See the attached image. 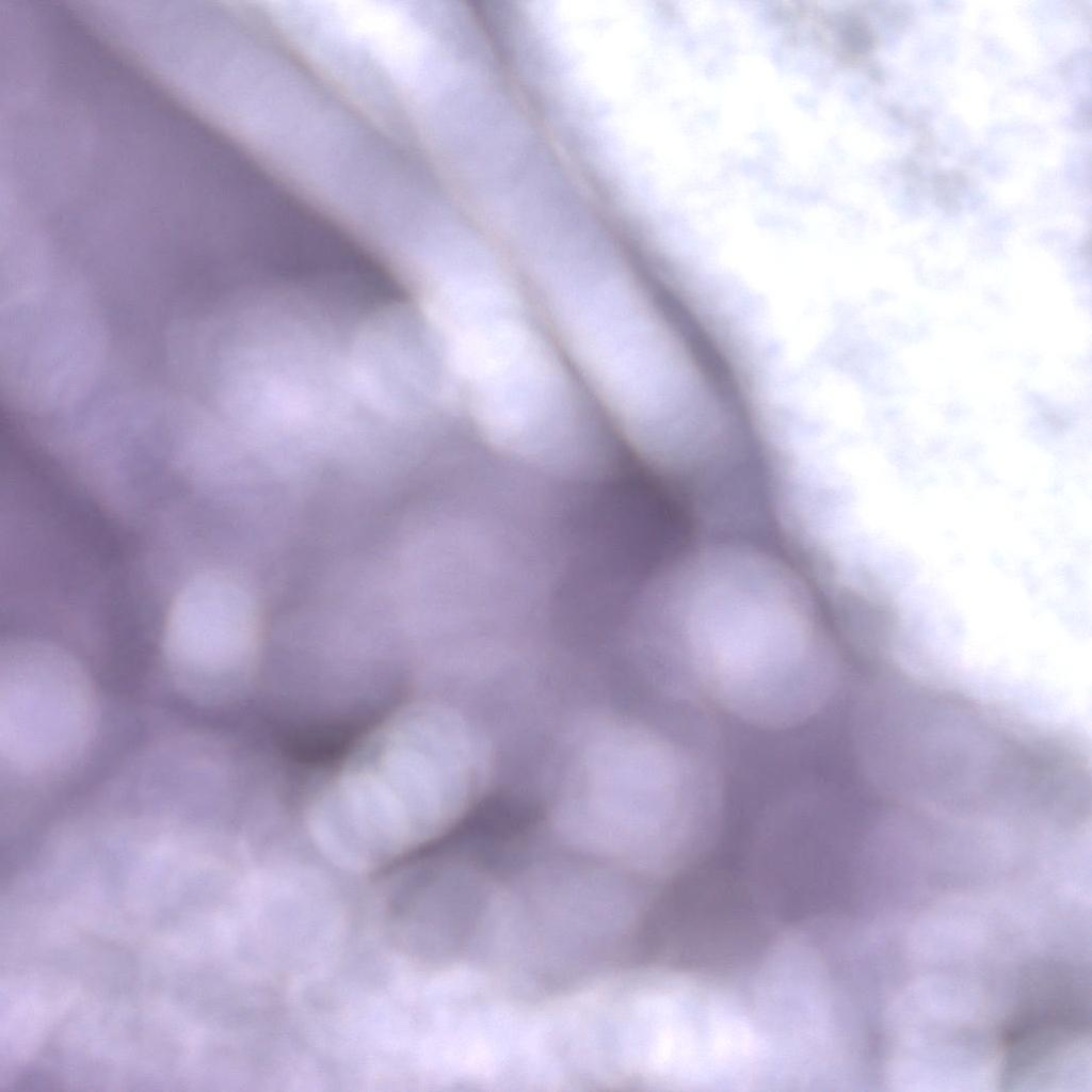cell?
I'll return each instance as SVG.
<instances>
[{"label": "cell", "mask_w": 1092, "mask_h": 1092, "mask_svg": "<svg viewBox=\"0 0 1092 1092\" xmlns=\"http://www.w3.org/2000/svg\"><path fill=\"white\" fill-rule=\"evenodd\" d=\"M266 597L241 576L212 568L191 577L168 609L163 651L180 689L198 700L229 695L259 654Z\"/></svg>", "instance_id": "8992f818"}, {"label": "cell", "mask_w": 1092, "mask_h": 1092, "mask_svg": "<svg viewBox=\"0 0 1092 1092\" xmlns=\"http://www.w3.org/2000/svg\"><path fill=\"white\" fill-rule=\"evenodd\" d=\"M718 777L694 750L644 725L596 728L569 765L558 823L573 840L669 878V895L709 848Z\"/></svg>", "instance_id": "3957f363"}, {"label": "cell", "mask_w": 1092, "mask_h": 1092, "mask_svg": "<svg viewBox=\"0 0 1092 1092\" xmlns=\"http://www.w3.org/2000/svg\"><path fill=\"white\" fill-rule=\"evenodd\" d=\"M484 752L453 709L417 701L367 733L309 802L316 841L352 862H385L436 838L464 813Z\"/></svg>", "instance_id": "7a4b0ae2"}, {"label": "cell", "mask_w": 1092, "mask_h": 1092, "mask_svg": "<svg viewBox=\"0 0 1092 1092\" xmlns=\"http://www.w3.org/2000/svg\"><path fill=\"white\" fill-rule=\"evenodd\" d=\"M98 703L83 667L49 643L11 641L1 655L0 756L10 777H52L86 753Z\"/></svg>", "instance_id": "5b68a950"}, {"label": "cell", "mask_w": 1092, "mask_h": 1092, "mask_svg": "<svg viewBox=\"0 0 1092 1092\" xmlns=\"http://www.w3.org/2000/svg\"><path fill=\"white\" fill-rule=\"evenodd\" d=\"M786 573L752 553L716 551L660 609L655 637L684 698L706 700L765 728L821 711L840 680L837 654Z\"/></svg>", "instance_id": "6da1fadb"}, {"label": "cell", "mask_w": 1092, "mask_h": 1092, "mask_svg": "<svg viewBox=\"0 0 1092 1092\" xmlns=\"http://www.w3.org/2000/svg\"><path fill=\"white\" fill-rule=\"evenodd\" d=\"M514 276L479 272L439 303L434 327L477 429L516 434L549 420L573 386Z\"/></svg>", "instance_id": "277c9868"}]
</instances>
